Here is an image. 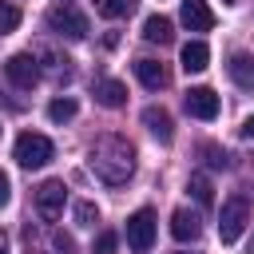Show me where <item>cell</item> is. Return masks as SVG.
Masks as SVG:
<instances>
[{
	"label": "cell",
	"mask_w": 254,
	"mask_h": 254,
	"mask_svg": "<svg viewBox=\"0 0 254 254\" xmlns=\"http://www.w3.org/2000/svg\"><path fill=\"white\" fill-rule=\"evenodd\" d=\"M183 107H187V115H194V119H218V111H222V103H218V95H214L210 87H190V91L183 95Z\"/></svg>",
	"instance_id": "8"
},
{
	"label": "cell",
	"mask_w": 254,
	"mask_h": 254,
	"mask_svg": "<svg viewBox=\"0 0 254 254\" xmlns=\"http://www.w3.org/2000/svg\"><path fill=\"white\" fill-rule=\"evenodd\" d=\"M226 71H230V79L242 87V91H254V56H230V64H226Z\"/></svg>",
	"instance_id": "14"
},
{
	"label": "cell",
	"mask_w": 254,
	"mask_h": 254,
	"mask_svg": "<svg viewBox=\"0 0 254 254\" xmlns=\"http://www.w3.org/2000/svg\"><path fill=\"white\" fill-rule=\"evenodd\" d=\"M135 75H139V83L143 87H151V91H159V87H167V67L159 64V60H135Z\"/></svg>",
	"instance_id": "12"
},
{
	"label": "cell",
	"mask_w": 254,
	"mask_h": 254,
	"mask_svg": "<svg viewBox=\"0 0 254 254\" xmlns=\"http://www.w3.org/2000/svg\"><path fill=\"white\" fill-rule=\"evenodd\" d=\"M95 103H103V107H123L127 103V87L119 83V79H95Z\"/></svg>",
	"instance_id": "13"
},
{
	"label": "cell",
	"mask_w": 254,
	"mask_h": 254,
	"mask_svg": "<svg viewBox=\"0 0 254 254\" xmlns=\"http://www.w3.org/2000/svg\"><path fill=\"white\" fill-rule=\"evenodd\" d=\"M32 56H36V60H44V64H48V67H52V71H56V75H64V79H67V75H71V67H67V60H64V56H56V52H52V48H36V52H32Z\"/></svg>",
	"instance_id": "20"
},
{
	"label": "cell",
	"mask_w": 254,
	"mask_h": 254,
	"mask_svg": "<svg viewBox=\"0 0 254 254\" xmlns=\"http://www.w3.org/2000/svg\"><path fill=\"white\" fill-rule=\"evenodd\" d=\"M8 194H12V183H8V175H4V171H0V206H4V202H8Z\"/></svg>",
	"instance_id": "26"
},
{
	"label": "cell",
	"mask_w": 254,
	"mask_h": 254,
	"mask_svg": "<svg viewBox=\"0 0 254 254\" xmlns=\"http://www.w3.org/2000/svg\"><path fill=\"white\" fill-rule=\"evenodd\" d=\"M87 167L107 187H123L135 175V147L123 135H99L91 143V151H87Z\"/></svg>",
	"instance_id": "1"
},
{
	"label": "cell",
	"mask_w": 254,
	"mask_h": 254,
	"mask_svg": "<svg viewBox=\"0 0 254 254\" xmlns=\"http://www.w3.org/2000/svg\"><path fill=\"white\" fill-rule=\"evenodd\" d=\"M0 254H8V238L4 234H0Z\"/></svg>",
	"instance_id": "28"
},
{
	"label": "cell",
	"mask_w": 254,
	"mask_h": 254,
	"mask_svg": "<svg viewBox=\"0 0 254 254\" xmlns=\"http://www.w3.org/2000/svg\"><path fill=\"white\" fill-rule=\"evenodd\" d=\"M171 234H175L179 242H194V238L202 234V222H198V214H194V210H187V206H179V210L171 214Z\"/></svg>",
	"instance_id": "11"
},
{
	"label": "cell",
	"mask_w": 254,
	"mask_h": 254,
	"mask_svg": "<svg viewBox=\"0 0 254 254\" xmlns=\"http://www.w3.org/2000/svg\"><path fill=\"white\" fill-rule=\"evenodd\" d=\"M242 135H246V139H254V115H250V119L242 123Z\"/></svg>",
	"instance_id": "27"
},
{
	"label": "cell",
	"mask_w": 254,
	"mask_h": 254,
	"mask_svg": "<svg viewBox=\"0 0 254 254\" xmlns=\"http://www.w3.org/2000/svg\"><path fill=\"white\" fill-rule=\"evenodd\" d=\"M60 4H71V0H60Z\"/></svg>",
	"instance_id": "30"
},
{
	"label": "cell",
	"mask_w": 254,
	"mask_h": 254,
	"mask_svg": "<svg viewBox=\"0 0 254 254\" xmlns=\"http://www.w3.org/2000/svg\"><path fill=\"white\" fill-rule=\"evenodd\" d=\"M179 20H183L190 32H210V28H214V12H210L206 0H183Z\"/></svg>",
	"instance_id": "9"
},
{
	"label": "cell",
	"mask_w": 254,
	"mask_h": 254,
	"mask_svg": "<svg viewBox=\"0 0 254 254\" xmlns=\"http://www.w3.org/2000/svg\"><path fill=\"white\" fill-rule=\"evenodd\" d=\"M187 190L194 194V202H198V206H210V202H214V187H210V179H206V175H190Z\"/></svg>",
	"instance_id": "17"
},
{
	"label": "cell",
	"mask_w": 254,
	"mask_h": 254,
	"mask_svg": "<svg viewBox=\"0 0 254 254\" xmlns=\"http://www.w3.org/2000/svg\"><path fill=\"white\" fill-rule=\"evenodd\" d=\"M202 155H206V163H210L214 171H222V167H230V159H226V151H218V147H202Z\"/></svg>",
	"instance_id": "23"
},
{
	"label": "cell",
	"mask_w": 254,
	"mask_h": 254,
	"mask_svg": "<svg viewBox=\"0 0 254 254\" xmlns=\"http://www.w3.org/2000/svg\"><path fill=\"white\" fill-rule=\"evenodd\" d=\"M64 202H67V187H64V179H48V183L36 187V210H40V218L56 222V218L64 214Z\"/></svg>",
	"instance_id": "5"
},
{
	"label": "cell",
	"mask_w": 254,
	"mask_h": 254,
	"mask_svg": "<svg viewBox=\"0 0 254 254\" xmlns=\"http://www.w3.org/2000/svg\"><path fill=\"white\" fill-rule=\"evenodd\" d=\"M95 12L107 16V20H119V16L135 12V0H95Z\"/></svg>",
	"instance_id": "18"
},
{
	"label": "cell",
	"mask_w": 254,
	"mask_h": 254,
	"mask_svg": "<svg viewBox=\"0 0 254 254\" xmlns=\"http://www.w3.org/2000/svg\"><path fill=\"white\" fill-rule=\"evenodd\" d=\"M75 111H79L75 99H52L48 103V119L52 123H67V119H75Z\"/></svg>",
	"instance_id": "19"
},
{
	"label": "cell",
	"mask_w": 254,
	"mask_h": 254,
	"mask_svg": "<svg viewBox=\"0 0 254 254\" xmlns=\"http://www.w3.org/2000/svg\"><path fill=\"white\" fill-rule=\"evenodd\" d=\"M151 242H155V210L143 206V210H135V214L127 218V246H131L135 254H147Z\"/></svg>",
	"instance_id": "6"
},
{
	"label": "cell",
	"mask_w": 254,
	"mask_h": 254,
	"mask_svg": "<svg viewBox=\"0 0 254 254\" xmlns=\"http://www.w3.org/2000/svg\"><path fill=\"white\" fill-rule=\"evenodd\" d=\"M52 246H56L60 254H75V242H71V234H64V230L52 234Z\"/></svg>",
	"instance_id": "24"
},
{
	"label": "cell",
	"mask_w": 254,
	"mask_h": 254,
	"mask_svg": "<svg viewBox=\"0 0 254 254\" xmlns=\"http://www.w3.org/2000/svg\"><path fill=\"white\" fill-rule=\"evenodd\" d=\"M143 127L159 139V143H171L175 139V123H171V115H167V107H143Z\"/></svg>",
	"instance_id": "10"
},
{
	"label": "cell",
	"mask_w": 254,
	"mask_h": 254,
	"mask_svg": "<svg viewBox=\"0 0 254 254\" xmlns=\"http://www.w3.org/2000/svg\"><path fill=\"white\" fill-rule=\"evenodd\" d=\"M115 242H119V238H115L111 230H103V234L95 238V254H115Z\"/></svg>",
	"instance_id": "25"
},
{
	"label": "cell",
	"mask_w": 254,
	"mask_h": 254,
	"mask_svg": "<svg viewBox=\"0 0 254 254\" xmlns=\"http://www.w3.org/2000/svg\"><path fill=\"white\" fill-rule=\"evenodd\" d=\"M250 254H254V238H250Z\"/></svg>",
	"instance_id": "29"
},
{
	"label": "cell",
	"mask_w": 254,
	"mask_h": 254,
	"mask_svg": "<svg viewBox=\"0 0 254 254\" xmlns=\"http://www.w3.org/2000/svg\"><path fill=\"white\" fill-rule=\"evenodd\" d=\"M75 222H79V226H95V222H99V206L87 202V198H79V202H75Z\"/></svg>",
	"instance_id": "21"
},
{
	"label": "cell",
	"mask_w": 254,
	"mask_h": 254,
	"mask_svg": "<svg viewBox=\"0 0 254 254\" xmlns=\"http://www.w3.org/2000/svg\"><path fill=\"white\" fill-rule=\"evenodd\" d=\"M52 155H56V147H52V139L40 135V131H24V135L16 139V147H12V159H16L20 167H28V171L52 163Z\"/></svg>",
	"instance_id": "2"
},
{
	"label": "cell",
	"mask_w": 254,
	"mask_h": 254,
	"mask_svg": "<svg viewBox=\"0 0 254 254\" xmlns=\"http://www.w3.org/2000/svg\"><path fill=\"white\" fill-rule=\"evenodd\" d=\"M48 28H52L56 36H67V40H83V36H87V20H83L71 4H56V8L48 12Z\"/></svg>",
	"instance_id": "7"
},
{
	"label": "cell",
	"mask_w": 254,
	"mask_h": 254,
	"mask_svg": "<svg viewBox=\"0 0 254 254\" xmlns=\"http://www.w3.org/2000/svg\"><path fill=\"white\" fill-rule=\"evenodd\" d=\"M183 254H187V250H183Z\"/></svg>",
	"instance_id": "31"
},
{
	"label": "cell",
	"mask_w": 254,
	"mask_h": 254,
	"mask_svg": "<svg viewBox=\"0 0 254 254\" xmlns=\"http://www.w3.org/2000/svg\"><path fill=\"white\" fill-rule=\"evenodd\" d=\"M143 40H151V44H171V40H175L171 20H167V16H147V20H143Z\"/></svg>",
	"instance_id": "16"
},
{
	"label": "cell",
	"mask_w": 254,
	"mask_h": 254,
	"mask_svg": "<svg viewBox=\"0 0 254 254\" xmlns=\"http://www.w3.org/2000/svg\"><path fill=\"white\" fill-rule=\"evenodd\" d=\"M16 28H20V8L16 4H0V36H8Z\"/></svg>",
	"instance_id": "22"
},
{
	"label": "cell",
	"mask_w": 254,
	"mask_h": 254,
	"mask_svg": "<svg viewBox=\"0 0 254 254\" xmlns=\"http://www.w3.org/2000/svg\"><path fill=\"white\" fill-rule=\"evenodd\" d=\"M246 222H250V198L246 194H230L222 202V214H218V238L222 242H238Z\"/></svg>",
	"instance_id": "3"
},
{
	"label": "cell",
	"mask_w": 254,
	"mask_h": 254,
	"mask_svg": "<svg viewBox=\"0 0 254 254\" xmlns=\"http://www.w3.org/2000/svg\"><path fill=\"white\" fill-rule=\"evenodd\" d=\"M0 131H4V127H0Z\"/></svg>",
	"instance_id": "32"
},
{
	"label": "cell",
	"mask_w": 254,
	"mask_h": 254,
	"mask_svg": "<svg viewBox=\"0 0 254 254\" xmlns=\"http://www.w3.org/2000/svg\"><path fill=\"white\" fill-rule=\"evenodd\" d=\"M206 64H210V48L202 40L183 44V71H206Z\"/></svg>",
	"instance_id": "15"
},
{
	"label": "cell",
	"mask_w": 254,
	"mask_h": 254,
	"mask_svg": "<svg viewBox=\"0 0 254 254\" xmlns=\"http://www.w3.org/2000/svg\"><path fill=\"white\" fill-rule=\"evenodd\" d=\"M4 75H8L20 91H32V87L40 83V64H36L32 52H16V56L4 60Z\"/></svg>",
	"instance_id": "4"
}]
</instances>
